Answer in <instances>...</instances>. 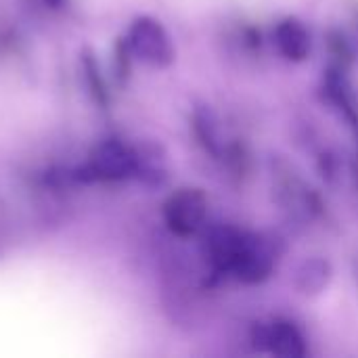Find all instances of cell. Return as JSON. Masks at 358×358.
<instances>
[{"label":"cell","mask_w":358,"mask_h":358,"mask_svg":"<svg viewBox=\"0 0 358 358\" xmlns=\"http://www.w3.org/2000/svg\"><path fill=\"white\" fill-rule=\"evenodd\" d=\"M130 57L138 59L141 63L149 65V67H168L174 61V46L172 40L168 36V31L164 29V25L149 17H136L130 27H128V36L124 40Z\"/></svg>","instance_id":"obj_1"},{"label":"cell","mask_w":358,"mask_h":358,"mask_svg":"<svg viewBox=\"0 0 358 358\" xmlns=\"http://www.w3.org/2000/svg\"><path fill=\"white\" fill-rule=\"evenodd\" d=\"M136 170H138V153L115 138L96 145L86 164V176L90 180H101V182L126 180L130 176H136Z\"/></svg>","instance_id":"obj_2"},{"label":"cell","mask_w":358,"mask_h":358,"mask_svg":"<svg viewBox=\"0 0 358 358\" xmlns=\"http://www.w3.org/2000/svg\"><path fill=\"white\" fill-rule=\"evenodd\" d=\"M208 214V199L199 189H178L164 203V222L176 237L195 235Z\"/></svg>","instance_id":"obj_3"},{"label":"cell","mask_w":358,"mask_h":358,"mask_svg":"<svg viewBox=\"0 0 358 358\" xmlns=\"http://www.w3.org/2000/svg\"><path fill=\"white\" fill-rule=\"evenodd\" d=\"M275 252L273 245L262 239L260 235L245 233L241 248L235 256V262L231 266V275H235L239 281L248 285H256L266 281L275 271Z\"/></svg>","instance_id":"obj_4"},{"label":"cell","mask_w":358,"mask_h":358,"mask_svg":"<svg viewBox=\"0 0 358 358\" xmlns=\"http://www.w3.org/2000/svg\"><path fill=\"white\" fill-rule=\"evenodd\" d=\"M252 340L258 350H268L277 357H306V340L302 331L285 319H277L268 325H256Z\"/></svg>","instance_id":"obj_5"},{"label":"cell","mask_w":358,"mask_h":358,"mask_svg":"<svg viewBox=\"0 0 358 358\" xmlns=\"http://www.w3.org/2000/svg\"><path fill=\"white\" fill-rule=\"evenodd\" d=\"M243 235H245L243 231L233 229V227H218L210 231L206 239V256L216 273H231V266L241 248Z\"/></svg>","instance_id":"obj_6"},{"label":"cell","mask_w":358,"mask_h":358,"mask_svg":"<svg viewBox=\"0 0 358 358\" xmlns=\"http://www.w3.org/2000/svg\"><path fill=\"white\" fill-rule=\"evenodd\" d=\"M273 40H275L277 50L287 61L300 63V61H304L310 55V34L304 27V23L298 21V19H294V17L283 19L275 27Z\"/></svg>","instance_id":"obj_7"},{"label":"cell","mask_w":358,"mask_h":358,"mask_svg":"<svg viewBox=\"0 0 358 358\" xmlns=\"http://www.w3.org/2000/svg\"><path fill=\"white\" fill-rule=\"evenodd\" d=\"M329 281V264L323 260H310L302 266L298 283L304 294H319Z\"/></svg>","instance_id":"obj_8"}]
</instances>
